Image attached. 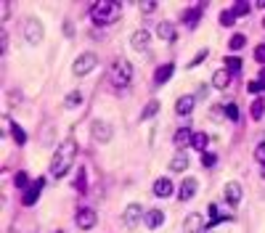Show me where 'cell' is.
<instances>
[{
	"label": "cell",
	"mask_w": 265,
	"mask_h": 233,
	"mask_svg": "<svg viewBox=\"0 0 265 233\" xmlns=\"http://www.w3.org/2000/svg\"><path fill=\"white\" fill-rule=\"evenodd\" d=\"M74 157H77V141L74 138H67V141L56 149L53 159H51V175L53 178H64L72 170V164H74Z\"/></svg>",
	"instance_id": "1"
},
{
	"label": "cell",
	"mask_w": 265,
	"mask_h": 233,
	"mask_svg": "<svg viewBox=\"0 0 265 233\" xmlns=\"http://www.w3.org/2000/svg\"><path fill=\"white\" fill-rule=\"evenodd\" d=\"M133 64L125 56H119V58H114L112 61V67H109V82H112L114 88H128L130 82H133Z\"/></svg>",
	"instance_id": "2"
},
{
	"label": "cell",
	"mask_w": 265,
	"mask_h": 233,
	"mask_svg": "<svg viewBox=\"0 0 265 233\" xmlns=\"http://www.w3.org/2000/svg\"><path fill=\"white\" fill-rule=\"evenodd\" d=\"M119 3H93L90 6V19H93V24H98V27H106V24H112V22H117L119 19Z\"/></svg>",
	"instance_id": "3"
},
{
	"label": "cell",
	"mask_w": 265,
	"mask_h": 233,
	"mask_svg": "<svg viewBox=\"0 0 265 233\" xmlns=\"http://www.w3.org/2000/svg\"><path fill=\"white\" fill-rule=\"evenodd\" d=\"M96 64H98V56L90 53V51H85V53H80V56L74 58L72 74H74V77H85V74H90L93 69H96Z\"/></svg>",
	"instance_id": "4"
},
{
	"label": "cell",
	"mask_w": 265,
	"mask_h": 233,
	"mask_svg": "<svg viewBox=\"0 0 265 233\" xmlns=\"http://www.w3.org/2000/svg\"><path fill=\"white\" fill-rule=\"evenodd\" d=\"M24 40L29 43V45H40L43 43V37H45V27H43V22L40 19H35V16H29L27 22H24Z\"/></svg>",
	"instance_id": "5"
},
{
	"label": "cell",
	"mask_w": 265,
	"mask_h": 233,
	"mask_svg": "<svg viewBox=\"0 0 265 233\" xmlns=\"http://www.w3.org/2000/svg\"><path fill=\"white\" fill-rule=\"evenodd\" d=\"M112 135H114V128L109 125V122L104 119H93V125H90V138L96 143H109L112 141Z\"/></svg>",
	"instance_id": "6"
},
{
	"label": "cell",
	"mask_w": 265,
	"mask_h": 233,
	"mask_svg": "<svg viewBox=\"0 0 265 233\" xmlns=\"http://www.w3.org/2000/svg\"><path fill=\"white\" fill-rule=\"evenodd\" d=\"M144 207L141 204H128L125 207V212H122V225L128 228V230H133V228H138V223H144Z\"/></svg>",
	"instance_id": "7"
},
{
	"label": "cell",
	"mask_w": 265,
	"mask_h": 233,
	"mask_svg": "<svg viewBox=\"0 0 265 233\" xmlns=\"http://www.w3.org/2000/svg\"><path fill=\"white\" fill-rule=\"evenodd\" d=\"M74 223H77V228H80V230H93V228H96V223H98V215H96V209H93V207H80V209H77Z\"/></svg>",
	"instance_id": "8"
},
{
	"label": "cell",
	"mask_w": 265,
	"mask_h": 233,
	"mask_svg": "<svg viewBox=\"0 0 265 233\" xmlns=\"http://www.w3.org/2000/svg\"><path fill=\"white\" fill-rule=\"evenodd\" d=\"M223 196H226V204H228V207H236V204H241V196H244V188H241V183H236V180L226 183V188H223Z\"/></svg>",
	"instance_id": "9"
},
{
	"label": "cell",
	"mask_w": 265,
	"mask_h": 233,
	"mask_svg": "<svg viewBox=\"0 0 265 233\" xmlns=\"http://www.w3.org/2000/svg\"><path fill=\"white\" fill-rule=\"evenodd\" d=\"M149 45H151V32L149 29H135V32L130 35V48L133 51L144 53V51H149Z\"/></svg>",
	"instance_id": "10"
},
{
	"label": "cell",
	"mask_w": 265,
	"mask_h": 233,
	"mask_svg": "<svg viewBox=\"0 0 265 233\" xmlns=\"http://www.w3.org/2000/svg\"><path fill=\"white\" fill-rule=\"evenodd\" d=\"M207 223H205V217H201L199 212H191V215H186V220H183V230L186 233H205Z\"/></svg>",
	"instance_id": "11"
},
{
	"label": "cell",
	"mask_w": 265,
	"mask_h": 233,
	"mask_svg": "<svg viewBox=\"0 0 265 233\" xmlns=\"http://www.w3.org/2000/svg\"><path fill=\"white\" fill-rule=\"evenodd\" d=\"M151 191H154V196H157V199H170V196L175 194V185H173V180H170V178H157Z\"/></svg>",
	"instance_id": "12"
},
{
	"label": "cell",
	"mask_w": 265,
	"mask_h": 233,
	"mask_svg": "<svg viewBox=\"0 0 265 233\" xmlns=\"http://www.w3.org/2000/svg\"><path fill=\"white\" fill-rule=\"evenodd\" d=\"M196 191H199V180L191 175V178H186L183 183H180V191H178V199L180 201H191L194 196H196Z\"/></svg>",
	"instance_id": "13"
},
{
	"label": "cell",
	"mask_w": 265,
	"mask_h": 233,
	"mask_svg": "<svg viewBox=\"0 0 265 233\" xmlns=\"http://www.w3.org/2000/svg\"><path fill=\"white\" fill-rule=\"evenodd\" d=\"M43 188H45V178H37V180L27 188V194H24V199H22V204H24V207H32L35 201H37V196H40Z\"/></svg>",
	"instance_id": "14"
},
{
	"label": "cell",
	"mask_w": 265,
	"mask_h": 233,
	"mask_svg": "<svg viewBox=\"0 0 265 233\" xmlns=\"http://www.w3.org/2000/svg\"><path fill=\"white\" fill-rule=\"evenodd\" d=\"M144 225H146L149 230L162 228V225H165V212H162V209H149V212L144 215Z\"/></svg>",
	"instance_id": "15"
},
{
	"label": "cell",
	"mask_w": 265,
	"mask_h": 233,
	"mask_svg": "<svg viewBox=\"0 0 265 233\" xmlns=\"http://www.w3.org/2000/svg\"><path fill=\"white\" fill-rule=\"evenodd\" d=\"M194 106H196V98H194V96H180V98L175 101V114H178V117H191Z\"/></svg>",
	"instance_id": "16"
},
{
	"label": "cell",
	"mask_w": 265,
	"mask_h": 233,
	"mask_svg": "<svg viewBox=\"0 0 265 233\" xmlns=\"http://www.w3.org/2000/svg\"><path fill=\"white\" fill-rule=\"evenodd\" d=\"M154 32H157V37H159V40H165V43H173V40L178 37V32H175V24H173V22H159Z\"/></svg>",
	"instance_id": "17"
},
{
	"label": "cell",
	"mask_w": 265,
	"mask_h": 233,
	"mask_svg": "<svg viewBox=\"0 0 265 233\" xmlns=\"http://www.w3.org/2000/svg\"><path fill=\"white\" fill-rule=\"evenodd\" d=\"M191 141H194L191 128H180V130L175 133V138H173V143H175V149H178V151H186V149L191 146Z\"/></svg>",
	"instance_id": "18"
},
{
	"label": "cell",
	"mask_w": 265,
	"mask_h": 233,
	"mask_svg": "<svg viewBox=\"0 0 265 233\" xmlns=\"http://www.w3.org/2000/svg\"><path fill=\"white\" fill-rule=\"evenodd\" d=\"M189 164H191L189 154H186V151H178L175 157L170 159V173H186V170H189Z\"/></svg>",
	"instance_id": "19"
},
{
	"label": "cell",
	"mask_w": 265,
	"mask_h": 233,
	"mask_svg": "<svg viewBox=\"0 0 265 233\" xmlns=\"http://www.w3.org/2000/svg\"><path fill=\"white\" fill-rule=\"evenodd\" d=\"M231 80H233V74H231L228 69H217V72L212 74V88H215V90H226V88L231 85Z\"/></svg>",
	"instance_id": "20"
},
{
	"label": "cell",
	"mask_w": 265,
	"mask_h": 233,
	"mask_svg": "<svg viewBox=\"0 0 265 233\" xmlns=\"http://www.w3.org/2000/svg\"><path fill=\"white\" fill-rule=\"evenodd\" d=\"M173 72H175L173 64H162V67L157 69V77H154V82H157V85H165L170 77H173Z\"/></svg>",
	"instance_id": "21"
},
{
	"label": "cell",
	"mask_w": 265,
	"mask_h": 233,
	"mask_svg": "<svg viewBox=\"0 0 265 233\" xmlns=\"http://www.w3.org/2000/svg\"><path fill=\"white\" fill-rule=\"evenodd\" d=\"M83 101H85L83 93L72 90V93H67V98H64V109H77V106H83Z\"/></svg>",
	"instance_id": "22"
},
{
	"label": "cell",
	"mask_w": 265,
	"mask_h": 233,
	"mask_svg": "<svg viewBox=\"0 0 265 233\" xmlns=\"http://www.w3.org/2000/svg\"><path fill=\"white\" fill-rule=\"evenodd\" d=\"M199 19H201V6H199V8H189V11L183 13V24H186V27H196Z\"/></svg>",
	"instance_id": "23"
},
{
	"label": "cell",
	"mask_w": 265,
	"mask_h": 233,
	"mask_svg": "<svg viewBox=\"0 0 265 233\" xmlns=\"http://www.w3.org/2000/svg\"><path fill=\"white\" fill-rule=\"evenodd\" d=\"M207 143H210V135H207V133H194L191 149H196V151H201V154H205V151H207Z\"/></svg>",
	"instance_id": "24"
},
{
	"label": "cell",
	"mask_w": 265,
	"mask_h": 233,
	"mask_svg": "<svg viewBox=\"0 0 265 233\" xmlns=\"http://www.w3.org/2000/svg\"><path fill=\"white\" fill-rule=\"evenodd\" d=\"M262 112H265L262 98H255V101H252V106H249V117H252V119L257 122V119H262Z\"/></svg>",
	"instance_id": "25"
},
{
	"label": "cell",
	"mask_w": 265,
	"mask_h": 233,
	"mask_svg": "<svg viewBox=\"0 0 265 233\" xmlns=\"http://www.w3.org/2000/svg\"><path fill=\"white\" fill-rule=\"evenodd\" d=\"M157 112H159V101L154 98V101H149V103L144 106V112H141V119H151V117H157Z\"/></svg>",
	"instance_id": "26"
},
{
	"label": "cell",
	"mask_w": 265,
	"mask_h": 233,
	"mask_svg": "<svg viewBox=\"0 0 265 233\" xmlns=\"http://www.w3.org/2000/svg\"><path fill=\"white\" fill-rule=\"evenodd\" d=\"M244 45H247V37H244V35H239V32L228 37V48H231V51H241Z\"/></svg>",
	"instance_id": "27"
},
{
	"label": "cell",
	"mask_w": 265,
	"mask_h": 233,
	"mask_svg": "<svg viewBox=\"0 0 265 233\" xmlns=\"http://www.w3.org/2000/svg\"><path fill=\"white\" fill-rule=\"evenodd\" d=\"M11 133H13V141H16L19 146H24V143H27V133H24L19 125H13V122H11Z\"/></svg>",
	"instance_id": "28"
},
{
	"label": "cell",
	"mask_w": 265,
	"mask_h": 233,
	"mask_svg": "<svg viewBox=\"0 0 265 233\" xmlns=\"http://www.w3.org/2000/svg\"><path fill=\"white\" fill-rule=\"evenodd\" d=\"M236 19H239V16H236V13H233V8H231V11H223V13H220V24H223V27H233V24H236Z\"/></svg>",
	"instance_id": "29"
},
{
	"label": "cell",
	"mask_w": 265,
	"mask_h": 233,
	"mask_svg": "<svg viewBox=\"0 0 265 233\" xmlns=\"http://www.w3.org/2000/svg\"><path fill=\"white\" fill-rule=\"evenodd\" d=\"M13 185H16V188H27V185H29V175L24 173V170L13 175Z\"/></svg>",
	"instance_id": "30"
},
{
	"label": "cell",
	"mask_w": 265,
	"mask_h": 233,
	"mask_svg": "<svg viewBox=\"0 0 265 233\" xmlns=\"http://www.w3.org/2000/svg\"><path fill=\"white\" fill-rule=\"evenodd\" d=\"M207 56H210V51H207V48H201V51H199V53H196V56H194V58L189 61V69H194V67H199V64H201V61H205Z\"/></svg>",
	"instance_id": "31"
},
{
	"label": "cell",
	"mask_w": 265,
	"mask_h": 233,
	"mask_svg": "<svg viewBox=\"0 0 265 233\" xmlns=\"http://www.w3.org/2000/svg\"><path fill=\"white\" fill-rule=\"evenodd\" d=\"M226 69H228L231 74H233V72H239V69H241V61H239L236 56H228V58H226Z\"/></svg>",
	"instance_id": "32"
},
{
	"label": "cell",
	"mask_w": 265,
	"mask_h": 233,
	"mask_svg": "<svg viewBox=\"0 0 265 233\" xmlns=\"http://www.w3.org/2000/svg\"><path fill=\"white\" fill-rule=\"evenodd\" d=\"M226 117H228L231 122H239V106H236V103H228V106H226Z\"/></svg>",
	"instance_id": "33"
},
{
	"label": "cell",
	"mask_w": 265,
	"mask_h": 233,
	"mask_svg": "<svg viewBox=\"0 0 265 233\" xmlns=\"http://www.w3.org/2000/svg\"><path fill=\"white\" fill-rule=\"evenodd\" d=\"M83 188H88V173H85V167L77 173V191H83Z\"/></svg>",
	"instance_id": "34"
},
{
	"label": "cell",
	"mask_w": 265,
	"mask_h": 233,
	"mask_svg": "<svg viewBox=\"0 0 265 233\" xmlns=\"http://www.w3.org/2000/svg\"><path fill=\"white\" fill-rule=\"evenodd\" d=\"M255 159H257L260 164H265V141H260V143L255 146Z\"/></svg>",
	"instance_id": "35"
},
{
	"label": "cell",
	"mask_w": 265,
	"mask_h": 233,
	"mask_svg": "<svg viewBox=\"0 0 265 233\" xmlns=\"http://www.w3.org/2000/svg\"><path fill=\"white\" fill-rule=\"evenodd\" d=\"M255 61L257 64H265V43L255 45Z\"/></svg>",
	"instance_id": "36"
},
{
	"label": "cell",
	"mask_w": 265,
	"mask_h": 233,
	"mask_svg": "<svg viewBox=\"0 0 265 233\" xmlns=\"http://www.w3.org/2000/svg\"><path fill=\"white\" fill-rule=\"evenodd\" d=\"M247 90H249V93H252V96H257V93H262V90H265V85H262L260 80H252V82H249V85H247Z\"/></svg>",
	"instance_id": "37"
},
{
	"label": "cell",
	"mask_w": 265,
	"mask_h": 233,
	"mask_svg": "<svg viewBox=\"0 0 265 233\" xmlns=\"http://www.w3.org/2000/svg\"><path fill=\"white\" fill-rule=\"evenodd\" d=\"M215 162H217V157H215V154H210V151H205V154H201V164H205V167H215Z\"/></svg>",
	"instance_id": "38"
},
{
	"label": "cell",
	"mask_w": 265,
	"mask_h": 233,
	"mask_svg": "<svg viewBox=\"0 0 265 233\" xmlns=\"http://www.w3.org/2000/svg\"><path fill=\"white\" fill-rule=\"evenodd\" d=\"M223 112H226L223 106H212V109H210V119H215V122H220V119H223Z\"/></svg>",
	"instance_id": "39"
},
{
	"label": "cell",
	"mask_w": 265,
	"mask_h": 233,
	"mask_svg": "<svg viewBox=\"0 0 265 233\" xmlns=\"http://www.w3.org/2000/svg\"><path fill=\"white\" fill-rule=\"evenodd\" d=\"M247 11H249V6H247V3H236V6H233V13H236V16H244Z\"/></svg>",
	"instance_id": "40"
},
{
	"label": "cell",
	"mask_w": 265,
	"mask_h": 233,
	"mask_svg": "<svg viewBox=\"0 0 265 233\" xmlns=\"http://www.w3.org/2000/svg\"><path fill=\"white\" fill-rule=\"evenodd\" d=\"M64 35H67L69 40L74 37V24H72V22H64Z\"/></svg>",
	"instance_id": "41"
},
{
	"label": "cell",
	"mask_w": 265,
	"mask_h": 233,
	"mask_svg": "<svg viewBox=\"0 0 265 233\" xmlns=\"http://www.w3.org/2000/svg\"><path fill=\"white\" fill-rule=\"evenodd\" d=\"M0 51H3V53L8 51V35L6 32H0Z\"/></svg>",
	"instance_id": "42"
},
{
	"label": "cell",
	"mask_w": 265,
	"mask_h": 233,
	"mask_svg": "<svg viewBox=\"0 0 265 233\" xmlns=\"http://www.w3.org/2000/svg\"><path fill=\"white\" fill-rule=\"evenodd\" d=\"M141 11L144 13H154V11H157V3H141Z\"/></svg>",
	"instance_id": "43"
},
{
	"label": "cell",
	"mask_w": 265,
	"mask_h": 233,
	"mask_svg": "<svg viewBox=\"0 0 265 233\" xmlns=\"http://www.w3.org/2000/svg\"><path fill=\"white\" fill-rule=\"evenodd\" d=\"M260 178L265 180V164H260Z\"/></svg>",
	"instance_id": "44"
},
{
	"label": "cell",
	"mask_w": 265,
	"mask_h": 233,
	"mask_svg": "<svg viewBox=\"0 0 265 233\" xmlns=\"http://www.w3.org/2000/svg\"><path fill=\"white\" fill-rule=\"evenodd\" d=\"M260 82H262V85H265V69H262V72H260Z\"/></svg>",
	"instance_id": "45"
},
{
	"label": "cell",
	"mask_w": 265,
	"mask_h": 233,
	"mask_svg": "<svg viewBox=\"0 0 265 233\" xmlns=\"http://www.w3.org/2000/svg\"><path fill=\"white\" fill-rule=\"evenodd\" d=\"M262 27H265V16H262Z\"/></svg>",
	"instance_id": "46"
},
{
	"label": "cell",
	"mask_w": 265,
	"mask_h": 233,
	"mask_svg": "<svg viewBox=\"0 0 265 233\" xmlns=\"http://www.w3.org/2000/svg\"><path fill=\"white\" fill-rule=\"evenodd\" d=\"M56 233H58V230H56Z\"/></svg>",
	"instance_id": "47"
}]
</instances>
